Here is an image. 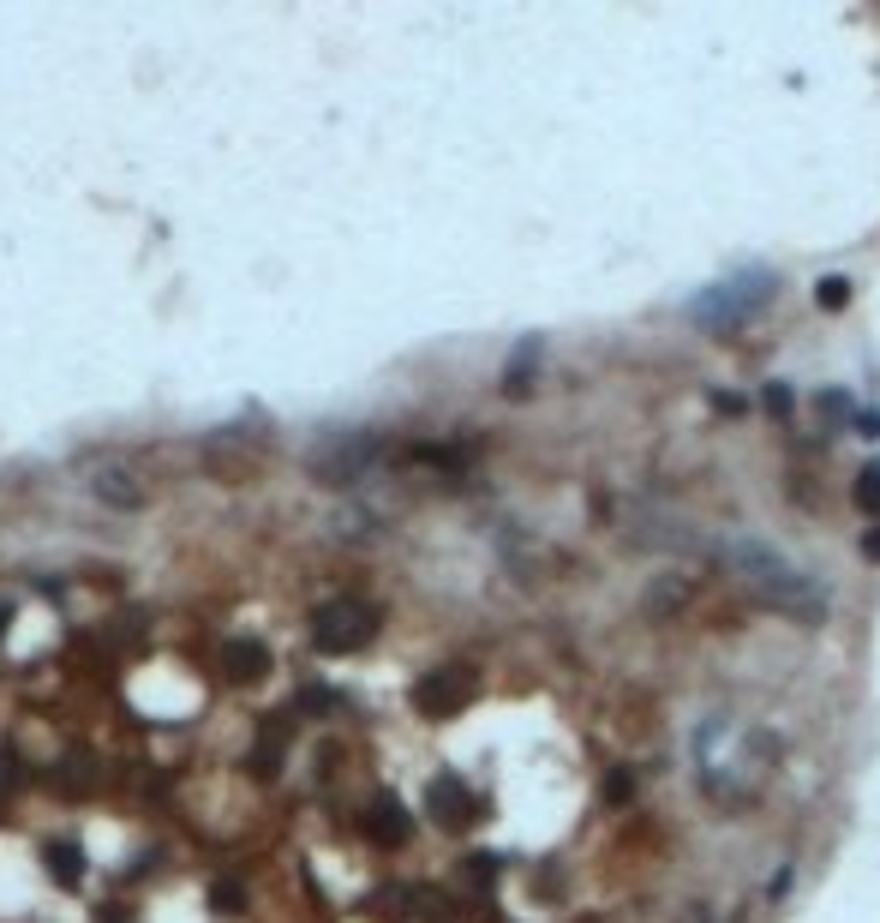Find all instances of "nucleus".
I'll return each instance as SVG.
<instances>
[{
  "mask_svg": "<svg viewBox=\"0 0 880 923\" xmlns=\"http://www.w3.org/2000/svg\"><path fill=\"white\" fill-rule=\"evenodd\" d=\"M467 696H474V671L467 666H437V671H425V678L414 684V708L425 714V720H444V714L467 708Z\"/></svg>",
  "mask_w": 880,
  "mask_h": 923,
  "instance_id": "5",
  "label": "nucleus"
},
{
  "mask_svg": "<svg viewBox=\"0 0 880 923\" xmlns=\"http://www.w3.org/2000/svg\"><path fill=\"white\" fill-rule=\"evenodd\" d=\"M425 810H432L444 828H467L479 816V798L462 786V773H437V780L425 786Z\"/></svg>",
  "mask_w": 880,
  "mask_h": 923,
  "instance_id": "6",
  "label": "nucleus"
},
{
  "mask_svg": "<svg viewBox=\"0 0 880 923\" xmlns=\"http://www.w3.org/2000/svg\"><path fill=\"white\" fill-rule=\"evenodd\" d=\"M629 791H635V780H629V768H618V773L605 780V798H611V803H629Z\"/></svg>",
  "mask_w": 880,
  "mask_h": 923,
  "instance_id": "20",
  "label": "nucleus"
},
{
  "mask_svg": "<svg viewBox=\"0 0 880 923\" xmlns=\"http://www.w3.org/2000/svg\"><path fill=\"white\" fill-rule=\"evenodd\" d=\"M222 671H228L234 684H258L263 671H270V648L252 642V636H234L228 648H222Z\"/></svg>",
  "mask_w": 880,
  "mask_h": 923,
  "instance_id": "8",
  "label": "nucleus"
},
{
  "mask_svg": "<svg viewBox=\"0 0 880 923\" xmlns=\"http://www.w3.org/2000/svg\"><path fill=\"white\" fill-rule=\"evenodd\" d=\"M718 564L731 570V576L749 588V599H760L767 612H785V618L797 624H820L827 618V588L809 576V570H797L785 558L779 546H767V540L755 534H725L718 546H707Z\"/></svg>",
  "mask_w": 880,
  "mask_h": 923,
  "instance_id": "1",
  "label": "nucleus"
},
{
  "mask_svg": "<svg viewBox=\"0 0 880 923\" xmlns=\"http://www.w3.org/2000/svg\"><path fill=\"white\" fill-rule=\"evenodd\" d=\"M407 833H414V816L402 810V798H372L365 803V840L372 845H407Z\"/></svg>",
  "mask_w": 880,
  "mask_h": 923,
  "instance_id": "7",
  "label": "nucleus"
},
{
  "mask_svg": "<svg viewBox=\"0 0 880 923\" xmlns=\"http://www.w3.org/2000/svg\"><path fill=\"white\" fill-rule=\"evenodd\" d=\"M850 498H857V510H862V516H874V522H880V468H874V462L857 474V486H850Z\"/></svg>",
  "mask_w": 880,
  "mask_h": 923,
  "instance_id": "12",
  "label": "nucleus"
},
{
  "mask_svg": "<svg viewBox=\"0 0 880 923\" xmlns=\"http://www.w3.org/2000/svg\"><path fill=\"white\" fill-rule=\"evenodd\" d=\"M96 923H126V905H102Z\"/></svg>",
  "mask_w": 880,
  "mask_h": 923,
  "instance_id": "22",
  "label": "nucleus"
},
{
  "mask_svg": "<svg viewBox=\"0 0 880 923\" xmlns=\"http://www.w3.org/2000/svg\"><path fill=\"white\" fill-rule=\"evenodd\" d=\"M372 636H377V606H365V599H354V594L324 599V606L312 612V648L330 654V659L360 654Z\"/></svg>",
  "mask_w": 880,
  "mask_h": 923,
  "instance_id": "3",
  "label": "nucleus"
},
{
  "mask_svg": "<svg viewBox=\"0 0 880 923\" xmlns=\"http://www.w3.org/2000/svg\"><path fill=\"white\" fill-rule=\"evenodd\" d=\"M324 708H342V696H330V690H306L300 696V714H324Z\"/></svg>",
  "mask_w": 880,
  "mask_h": 923,
  "instance_id": "19",
  "label": "nucleus"
},
{
  "mask_svg": "<svg viewBox=\"0 0 880 923\" xmlns=\"http://www.w3.org/2000/svg\"><path fill=\"white\" fill-rule=\"evenodd\" d=\"M790 408H797V402H790V384H767V414L773 420H790Z\"/></svg>",
  "mask_w": 880,
  "mask_h": 923,
  "instance_id": "18",
  "label": "nucleus"
},
{
  "mask_svg": "<svg viewBox=\"0 0 880 923\" xmlns=\"http://www.w3.org/2000/svg\"><path fill=\"white\" fill-rule=\"evenodd\" d=\"M7 624H12V606H7V599H0V636H7Z\"/></svg>",
  "mask_w": 880,
  "mask_h": 923,
  "instance_id": "23",
  "label": "nucleus"
},
{
  "mask_svg": "<svg viewBox=\"0 0 880 923\" xmlns=\"http://www.w3.org/2000/svg\"><path fill=\"white\" fill-rule=\"evenodd\" d=\"M862 558L880 564V527H869V534H862Z\"/></svg>",
  "mask_w": 880,
  "mask_h": 923,
  "instance_id": "21",
  "label": "nucleus"
},
{
  "mask_svg": "<svg viewBox=\"0 0 880 923\" xmlns=\"http://www.w3.org/2000/svg\"><path fill=\"white\" fill-rule=\"evenodd\" d=\"M252 773H258V780H276V773H282V726H270V731L258 738Z\"/></svg>",
  "mask_w": 880,
  "mask_h": 923,
  "instance_id": "11",
  "label": "nucleus"
},
{
  "mask_svg": "<svg viewBox=\"0 0 880 923\" xmlns=\"http://www.w3.org/2000/svg\"><path fill=\"white\" fill-rule=\"evenodd\" d=\"M42 863H49V875H54L61 888H79V882H84V852H79L72 840H54L49 852H42Z\"/></svg>",
  "mask_w": 880,
  "mask_h": 923,
  "instance_id": "10",
  "label": "nucleus"
},
{
  "mask_svg": "<svg viewBox=\"0 0 880 923\" xmlns=\"http://www.w3.org/2000/svg\"><path fill=\"white\" fill-rule=\"evenodd\" d=\"M96 498H108V504H121V510H132V504H138V492L126 486V474H108V480H96Z\"/></svg>",
  "mask_w": 880,
  "mask_h": 923,
  "instance_id": "15",
  "label": "nucleus"
},
{
  "mask_svg": "<svg viewBox=\"0 0 880 923\" xmlns=\"http://www.w3.org/2000/svg\"><path fill=\"white\" fill-rule=\"evenodd\" d=\"M467 875H474L479 888H491L497 882V858L491 852H474V858H467Z\"/></svg>",
  "mask_w": 880,
  "mask_h": 923,
  "instance_id": "17",
  "label": "nucleus"
},
{
  "mask_svg": "<svg viewBox=\"0 0 880 923\" xmlns=\"http://www.w3.org/2000/svg\"><path fill=\"white\" fill-rule=\"evenodd\" d=\"M384 457V444H377L372 432H348V438H330L324 450L312 457V474L324 480V486H354V480Z\"/></svg>",
  "mask_w": 880,
  "mask_h": 923,
  "instance_id": "4",
  "label": "nucleus"
},
{
  "mask_svg": "<svg viewBox=\"0 0 880 923\" xmlns=\"http://www.w3.org/2000/svg\"><path fill=\"white\" fill-rule=\"evenodd\" d=\"M773 288H779V276H773L767 264H755V270H743V276H725V283L701 288V295L689 300V318L713 336H731V330L749 325L755 312H767Z\"/></svg>",
  "mask_w": 880,
  "mask_h": 923,
  "instance_id": "2",
  "label": "nucleus"
},
{
  "mask_svg": "<svg viewBox=\"0 0 880 923\" xmlns=\"http://www.w3.org/2000/svg\"><path fill=\"white\" fill-rule=\"evenodd\" d=\"M534 372H539V336H527L516 355H509V366H504V396H527L534 390Z\"/></svg>",
  "mask_w": 880,
  "mask_h": 923,
  "instance_id": "9",
  "label": "nucleus"
},
{
  "mask_svg": "<svg viewBox=\"0 0 880 923\" xmlns=\"http://www.w3.org/2000/svg\"><path fill=\"white\" fill-rule=\"evenodd\" d=\"M210 905H216V917H240V912H246V888L222 875V882L210 888Z\"/></svg>",
  "mask_w": 880,
  "mask_h": 923,
  "instance_id": "14",
  "label": "nucleus"
},
{
  "mask_svg": "<svg viewBox=\"0 0 880 923\" xmlns=\"http://www.w3.org/2000/svg\"><path fill=\"white\" fill-rule=\"evenodd\" d=\"M850 408H857V402H850V390H820V414H827V420H850Z\"/></svg>",
  "mask_w": 880,
  "mask_h": 923,
  "instance_id": "16",
  "label": "nucleus"
},
{
  "mask_svg": "<svg viewBox=\"0 0 880 923\" xmlns=\"http://www.w3.org/2000/svg\"><path fill=\"white\" fill-rule=\"evenodd\" d=\"M850 288H857L850 276H820V283H815V306H820V312H839V306H850Z\"/></svg>",
  "mask_w": 880,
  "mask_h": 923,
  "instance_id": "13",
  "label": "nucleus"
}]
</instances>
